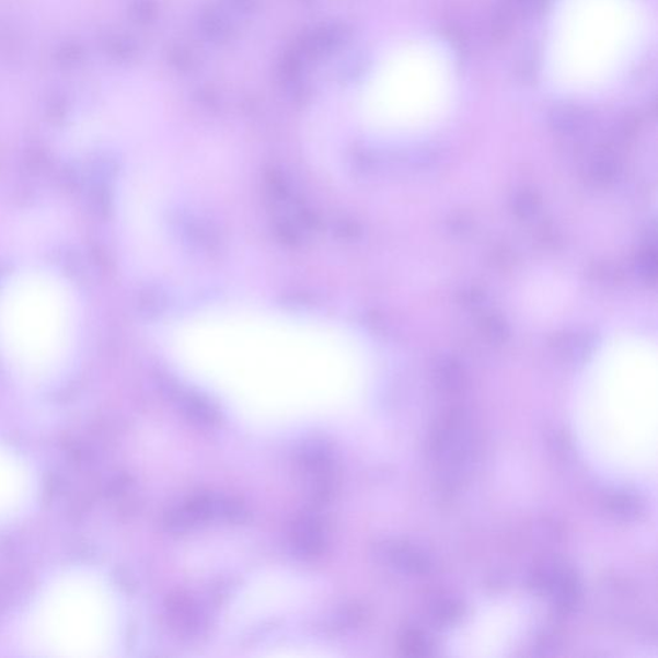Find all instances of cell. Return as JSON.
Wrapping results in <instances>:
<instances>
[{"instance_id":"obj_8","label":"cell","mask_w":658,"mask_h":658,"mask_svg":"<svg viewBox=\"0 0 658 658\" xmlns=\"http://www.w3.org/2000/svg\"><path fill=\"white\" fill-rule=\"evenodd\" d=\"M381 558L399 572L425 575L430 572V561L423 553L402 543L381 545Z\"/></svg>"},{"instance_id":"obj_3","label":"cell","mask_w":658,"mask_h":658,"mask_svg":"<svg viewBox=\"0 0 658 658\" xmlns=\"http://www.w3.org/2000/svg\"><path fill=\"white\" fill-rule=\"evenodd\" d=\"M38 495L32 464L19 450L0 441V524L26 515Z\"/></svg>"},{"instance_id":"obj_1","label":"cell","mask_w":658,"mask_h":658,"mask_svg":"<svg viewBox=\"0 0 658 658\" xmlns=\"http://www.w3.org/2000/svg\"><path fill=\"white\" fill-rule=\"evenodd\" d=\"M81 314L76 288L59 273L18 272L0 287V358L27 384L61 379L78 351Z\"/></svg>"},{"instance_id":"obj_7","label":"cell","mask_w":658,"mask_h":658,"mask_svg":"<svg viewBox=\"0 0 658 658\" xmlns=\"http://www.w3.org/2000/svg\"><path fill=\"white\" fill-rule=\"evenodd\" d=\"M165 615L169 626L181 638H199L209 627V617L203 605L188 594L169 597Z\"/></svg>"},{"instance_id":"obj_11","label":"cell","mask_w":658,"mask_h":658,"mask_svg":"<svg viewBox=\"0 0 658 658\" xmlns=\"http://www.w3.org/2000/svg\"><path fill=\"white\" fill-rule=\"evenodd\" d=\"M401 647L406 655L425 656L430 649V643L424 633L418 631H408L403 634Z\"/></svg>"},{"instance_id":"obj_9","label":"cell","mask_w":658,"mask_h":658,"mask_svg":"<svg viewBox=\"0 0 658 658\" xmlns=\"http://www.w3.org/2000/svg\"><path fill=\"white\" fill-rule=\"evenodd\" d=\"M184 411L188 418L199 426L211 427L220 420L216 406L199 396H188L184 401Z\"/></svg>"},{"instance_id":"obj_4","label":"cell","mask_w":658,"mask_h":658,"mask_svg":"<svg viewBox=\"0 0 658 658\" xmlns=\"http://www.w3.org/2000/svg\"><path fill=\"white\" fill-rule=\"evenodd\" d=\"M247 517V509L239 500L212 494H197L182 506L172 509L165 517V524L169 531L183 534L213 520L243 523Z\"/></svg>"},{"instance_id":"obj_2","label":"cell","mask_w":658,"mask_h":658,"mask_svg":"<svg viewBox=\"0 0 658 658\" xmlns=\"http://www.w3.org/2000/svg\"><path fill=\"white\" fill-rule=\"evenodd\" d=\"M107 632L105 589L88 567L50 578L21 624V645L30 655L91 658L101 655Z\"/></svg>"},{"instance_id":"obj_5","label":"cell","mask_w":658,"mask_h":658,"mask_svg":"<svg viewBox=\"0 0 658 658\" xmlns=\"http://www.w3.org/2000/svg\"><path fill=\"white\" fill-rule=\"evenodd\" d=\"M298 464L308 480L310 494L318 501L332 497L336 483L335 455L327 443L310 441L304 443L298 454Z\"/></svg>"},{"instance_id":"obj_13","label":"cell","mask_w":658,"mask_h":658,"mask_svg":"<svg viewBox=\"0 0 658 658\" xmlns=\"http://www.w3.org/2000/svg\"><path fill=\"white\" fill-rule=\"evenodd\" d=\"M515 9L528 18H536L542 14L549 0H513Z\"/></svg>"},{"instance_id":"obj_10","label":"cell","mask_w":658,"mask_h":658,"mask_svg":"<svg viewBox=\"0 0 658 658\" xmlns=\"http://www.w3.org/2000/svg\"><path fill=\"white\" fill-rule=\"evenodd\" d=\"M611 511L624 520L637 519L642 511L640 503L634 495L621 493L610 500Z\"/></svg>"},{"instance_id":"obj_6","label":"cell","mask_w":658,"mask_h":658,"mask_svg":"<svg viewBox=\"0 0 658 658\" xmlns=\"http://www.w3.org/2000/svg\"><path fill=\"white\" fill-rule=\"evenodd\" d=\"M330 543L328 524L315 513H304L292 523L290 544L295 556L304 561L321 558Z\"/></svg>"},{"instance_id":"obj_12","label":"cell","mask_w":658,"mask_h":658,"mask_svg":"<svg viewBox=\"0 0 658 658\" xmlns=\"http://www.w3.org/2000/svg\"><path fill=\"white\" fill-rule=\"evenodd\" d=\"M434 613L441 624H450L460 619L462 608L454 601H442L436 605Z\"/></svg>"}]
</instances>
